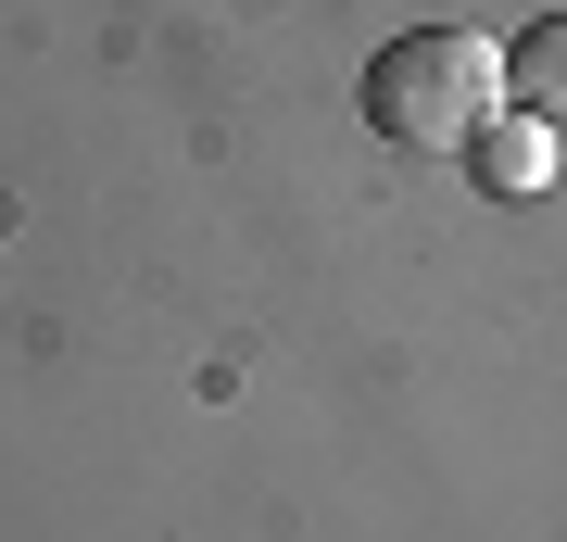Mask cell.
Wrapping results in <instances>:
<instances>
[{
  "instance_id": "cell-1",
  "label": "cell",
  "mask_w": 567,
  "mask_h": 542,
  "mask_svg": "<svg viewBox=\"0 0 567 542\" xmlns=\"http://www.w3.org/2000/svg\"><path fill=\"white\" fill-rule=\"evenodd\" d=\"M505 114V51L480 25H404L365 51V126L391 152H466Z\"/></svg>"
},
{
  "instance_id": "cell-2",
  "label": "cell",
  "mask_w": 567,
  "mask_h": 542,
  "mask_svg": "<svg viewBox=\"0 0 567 542\" xmlns=\"http://www.w3.org/2000/svg\"><path fill=\"white\" fill-rule=\"evenodd\" d=\"M555 140H567V126H543V114H517V101H505V114L466 140V177H480L492 202H543V190H555Z\"/></svg>"
},
{
  "instance_id": "cell-3",
  "label": "cell",
  "mask_w": 567,
  "mask_h": 542,
  "mask_svg": "<svg viewBox=\"0 0 567 542\" xmlns=\"http://www.w3.org/2000/svg\"><path fill=\"white\" fill-rule=\"evenodd\" d=\"M505 101L543 114V126H567V13H543V25L505 39Z\"/></svg>"
}]
</instances>
